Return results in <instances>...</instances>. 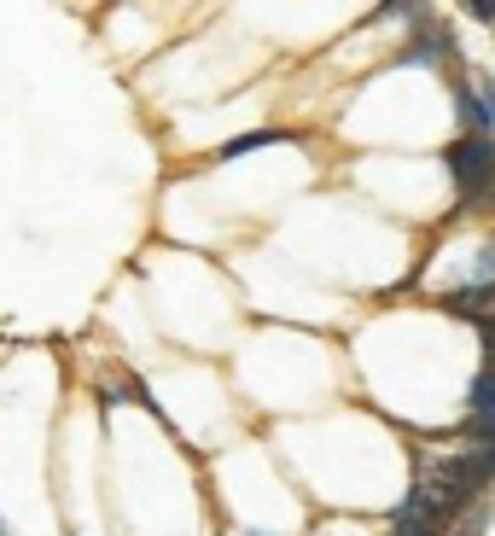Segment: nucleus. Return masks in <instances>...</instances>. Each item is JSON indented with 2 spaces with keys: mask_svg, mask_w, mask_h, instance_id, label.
Instances as JSON below:
<instances>
[{
  "mask_svg": "<svg viewBox=\"0 0 495 536\" xmlns=\"http://www.w3.org/2000/svg\"><path fill=\"white\" fill-rule=\"evenodd\" d=\"M449 164H455V175H461L466 187H478V181H490L495 175V152L484 146V140H466V146H455Z\"/></svg>",
  "mask_w": 495,
  "mask_h": 536,
  "instance_id": "1",
  "label": "nucleus"
},
{
  "mask_svg": "<svg viewBox=\"0 0 495 536\" xmlns=\"http://www.w3.org/2000/svg\"><path fill=\"white\" fill-rule=\"evenodd\" d=\"M472 408H478V414H484V420H490V426H495V368L484 373L478 385H472Z\"/></svg>",
  "mask_w": 495,
  "mask_h": 536,
  "instance_id": "2",
  "label": "nucleus"
}]
</instances>
